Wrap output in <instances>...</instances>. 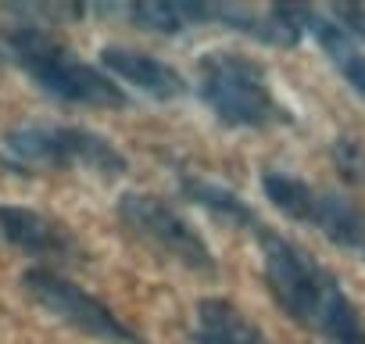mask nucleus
<instances>
[{
    "label": "nucleus",
    "instance_id": "nucleus-13",
    "mask_svg": "<svg viewBox=\"0 0 365 344\" xmlns=\"http://www.w3.org/2000/svg\"><path fill=\"white\" fill-rule=\"evenodd\" d=\"M329 19L358 44V47H365V8H351V4H340V8H333L329 11Z\"/></svg>",
    "mask_w": 365,
    "mask_h": 344
},
{
    "label": "nucleus",
    "instance_id": "nucleus-1",
    "mask_svg": "<svg viewBox=\"0 0 365 344\" xmlns=\"http://www.w3.org/2000/svg\"><path fill=\"white\" fill-rule=\"evenodd\" d=\"M258 241L265 287L297 326L319 333L326 344H365V323L326 265L272 230H262Z\"/></svg>",
    "mask_w": 365,
    "mask_h": 344
},
{
    "label": "nucleus",
    "instance_id": "nucleus-3",
    "mask_svg": "<svg viewBox=\"0 0 365 344\" xmlns=\"http://www.w3.org/2000/svg\"><path fill=\"white\" fill-rule=\"evenodd\" d=\"M197 97L212 108V115L222 126L233 129L290 126V111L272 97L265 69L244 54H205L197 65Z\"/></svg>",
    "mask_w": 365,
    "mask_h": 344
},
{
    "label": "nucleus",
    "instance_id": "nucleus-4",
    "mask_svg": "<svg viewBox=\"0 0 365 344\" xmlns=\"http://www.w3.org/2000/svg\"><path fill=\"white\" fill-rule=\"evenodd\" d=\"M0 161L11 165L15 172H33V168H83L97 176H122L129 168L125 154L101 133L79 129V126H19L4 133L0 140Z\"/></svg>",
    "mask_w": 365,
    "mask_h": 344
},
{
    "label": "nucleus",
    "instance_id": "nucleus-5",
    "mask_svg": "<svg viewBox=\"0 0 365 344\" xmlns=\"http://www.w3.org/2000/svg\"><path fill=\"white\" fill-rule=\"evenodd\" d=\"M262 187H265V198L287 219H294L301 226H312L315 233H322L340 251H347L354 258H365V212L354 201H347L336 191L304 183V180L290 176V172H279V168L265 172Z\"/></svg>",
    "mask_w": 365,
    "mask_h": 344
},
{
    "label": "nucleus",
    "instance_id": "nucleus-9",
    "mask_svg": "<svg viewBox=\"0 0 365 344\" xmlns=\"http://www.w3.org/2000/svg\"><path fill=\"white\" fill-rule=\"evenodd\" d=\"M101 69L125 90L133 86L136 93L150 101H179L187 93V79H182L172 65H165L154 54L133 51V47H104L101 51Z\"/></svg>",
    "mask_w": 365,
    "mask_h": 344
},
{
    "label": "nucleus",
    "instance_id": "nucleus-8",
    "mask_svg": "<svg viewBox=\"0 0 365 344\" xmlns=\"http://www.w3.org/2000/svg\"><path fill=\"white\" fill-rule=\"evenodd\" d=\"M0 241L22 251L26 258H33L36 269H51V273L86 262V248L61 219L26 205H0Z\"/></svg>",
    "mask_w": 365,
    "mask_h": 344
},
{
    "label": "nucleus",
    "instance_id": "nucleus-7",
    "mask_svg": "<svg viewBox=\"0 0 365 344\" xmlns=\"http://www.w3.org/2000/svg\"><path fill=\"white\" fill-rule=\"evenodd\" d=\"M118 219L122 226L143 241L154 255L190 269L197 276H215V255L208 248V241L194 230V223L182 219L168 201L154 198V194H122L118 201Z\"/></svg>",
    "mask_w": 365,
    "mask_h": 344
},
{
    "label": "nucleus",
    "instance_id": "nucleus-12",
    "mask_svg": "<svg viewBox=\"0 0 365 344\" xmlns=\"http://www.w3.org/2000/svg\"><path fill=\"white\" fill-rule=\"evenodd\" d=\"M179 191H182V198H187L190 205L205 208L208 216H215V219H222V223H230V226L255 230V233L265 230V226L258 223V216L251 212V205H247L240 194H233L230 187H219V183H208V180H182Z\"/></svg>",
    "mask_w": 365,
    "mask_h": 344
},
{
    "label": "nucleus",
    "instance_id": "nucleus-14",
    "mask_svg": "<svg viewBox=\"0 0 365 344\" xmlns=\"http://www.w3.org/2000/svg\"><path fill=\"white\" fill-rule=\"evenodd\" d=\"M8 61V54H4V47H0V65H4Z\"/></svg>",
    "mask_w": 365,
    "mask_h": 344
},
{
    "label": "nucleus",
    "instance_id": "nucleus-2",
    "mask_svg": "<svg viewBox=\"0 0 365 344\" xmlns=\"http://www.w3.org/2000/svg\"><path fill=\"white\" fill-rule=\"evenodd\" d=\"M8 61H15L47 97L76 108H125L129 93L97 65L83 61L72 47H65L47 26L19 22L0 33Z\"/></svg>",
    "mask_w": 365,
    "mask_h": 344
},
{
    "label": "nucleus",
    "instance_id": "nucleus-15",
    "mask_svg": "<svg viewBox=\"0 0 365 344\" xmlns=\"http://www.w3.org/2000/svg\"><path fill=\"white\" fill-rule=\"evenodd\" d=\"M262 344H272V340H269V337H265V340H262Z\"/></svg>",
    "mask_w": 365,
    "mask_h": 344
},
{
    "label": "nucleus",
    "instance_id": "nucleus-11",
    "mask_svg": "<svg viewBox=\"0 0 365 344\" xmlns=\"http://www.w3.org/2000/svg\"><path fill=\"white\" fill-rule=\"evenodd\" d=\"M297 22H301V33L312 36V40L322 47V54H326L329 65L347 79V86H351L358 97H365V51H361L329 15H322V11H304V8H297Z\"/></svg>",
    "mask_w": 365,
    "mask_h": 344
},
{
    "label": "nucleus",
    "instance_id": "nucleus-6",
    "mask_svg": "<svg viewBox=\"0 0 365 344\" xmlns=\"http://www.w3.org/2000/svg\"><path fill=\"white\" fill-rule=\"evenodd\" d=\"M22 290L33 305H40L51 319H58L61 326L97 340V344H147L115 308H108L101 298H93L90 290H83L79 283H72L65 273H51V269H26L22 273Z\"/></svg>",
    "mask_w": 365,
    "mask_h": 344
},
{
    "label": "nucleus",
    "instance_id": "nucleus-10",
    "mask_svg": "<svg viewBox=\"0 0 365 344\" xmlns=\"http://www.w3.org/2000/svg\"><path fill=\"white\" fill-rule=\"evenodd\" d=\"M101 15L125 19L129 26H140L158 36H179L194 26H208V4H179V0H140V4H108L97 8Z\"/></svg>",
    "mask_w": 365,
    "mask_h": 344
}]
</instances>
